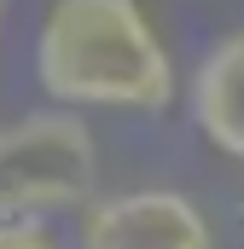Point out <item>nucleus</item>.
Instances as JSON below:
<instances>
[{
  "label": "nucleus",
  "mask_w": 244,
  "mask_h": 249,
  "mask_svg": "<svg viewBox=\"0 0 244 249\" xmlns=\"http://www.w3.org/2000/svg\"><path fill=\"white\" fill-rule=\"evenodd\" d=\"M35 75L59 105L105 110H163L175 93V64L140 0H53Z\"/></svg>",
  "instance_id": "f257e3e1"
},
{
  "label": "nucleus",
  "mask_w": 244,
  "mask_h": 249,
  "mask_svg": "<svg viewBox=\"0 0 244 249\" xmlns=\"http://www.w3.org/2000/svg\"><path fill=\"white\" fill-rule=\"evenodd\" d=\"M99 151L93 133L70 110H41L0 133V220L6 214H53L93 197Z\"/></svg>",
  "instance_id": "f03ea898"
},
{
  "label": "nucleus",
  "mask_w": 244,
  "mask_h": 249,
  "mask_svg": "<svg viewBox=\"0 0 244 249\" xmlns=\"http://www.w3.org/2000/svg\"><path fill=\"white\" fill-rule=\"evenodd\" d=\"M81 249H215V232L181 191H122L87 209Z\"/></svg>",
  "instance_id": "7ed1b4c3"
},
{
  "label": "nucleus",
  "mask_w": 244,
  "mask_h": 249,
  "mask_svg": "<svg viewBox=\"0 0 244 249\" xmlns=\"http://www.w3.org/2000/svg\"><path fill=\"white\" fill-rule=\"evenodd\" d=\"M192 110H198L203 139L244 162V29H239V35H227L209 58L198 64Z\"/></svg>",
  "instance_id": "20e7f679"
},
{
  "label": "nucleus",
  "mask_w": 244,
  "mask_h": 249,
  "mask_svg": "<svg viewBox=\"0 0 244 249\" xmlns=\"http://www.w3.org/2000/svg\"><path fill=\"white\" fill-rule=\"evenodd\" d=\"M0 249H59L41 214H6L0 220Z\"/></svg>",
  "instance_id": "39448f33"
},
{
  "label": "nucleus",
  "mask_w": 244,
  "mask_h": 249,
  "mask_svg": "<svg viewBox=\"0 0 244 249\" xmlns=\"http://www.w3.org/2000/svg\"><path fill=\"white\" fill-rule=\"evenodd\" d=\"M239 203H244V186H239Z\"/></svg>",
  "instance_id": "423d86ee"
}]
</instances>
